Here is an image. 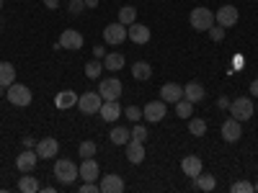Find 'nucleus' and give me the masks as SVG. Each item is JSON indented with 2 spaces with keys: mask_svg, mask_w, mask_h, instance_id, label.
I'll return each instance as SVG.
<instances>
[{
  "mask_svg": "<svg viewBox=\"0 0 258 193\" xmlns=\"http://www.w3.org/2000/svg\"><path fill=\"white\" fill-rule=\"evenodd\" d=\"M44 3H47V8H57V6H59L57 0H44Z\"/></svg>",
  "mask_w": 258,
  "mask_h": 193,
  "instance_id": "44",
  "label": "nucleus"
},
{
  "mask_svg": "<svg viewBox=\"0 0 258 193\" xmlns=\"http://www.w3.org/2000/svg\"><path fill=\"white\" fill-rule=\"evenodd\" d=\"M98 114H101V119H103V121H116V119H119V116H121L124 111H121L119 101H103V103H101V111H98Z\"/></svg>",
  "mask_w": 258,
  "mask_h": 193,
  "instance_id": "19",
  "label": "nucleus"
},
{
  "mask_svg": "<svg viewBox=\"0 0 258 193\" xmlns=\"http://www.w3.org/2000/svg\"><path fill=\"white\" fill-rule=\"evenodd\" d=\"M54 178L62 185H73L78 178V165L73 160H57L54 162Z\"/></svg>",
  "mask_w": 258,
  "mask_h": 193,
  "instance_id": "1",
  "label": "nucleus"
},
{
  "mask_svg": "<svg viewBox=\"0 0 258 193\" xmlns=\"http://www.w3.org/2000/svg\"><path fill=\"white\" fill-rule=\"evenodd\" d=\"M121 67H124V54H121V52H111V54L103 57V70L116 72V70H121Z\"/></svg>",
  "mask_w": 258,
  "mask_h": 193,
  "instance_id": "24",
  "label": "nucleus"
},
{
  "mask_svg": "<svg viewBox=\"0 0 258 193\" xmlns=\"http://www.w3.org/2000/svg\"><path fill=\"white\" fill-rule=\"evenodd\" d=\"M181 98H183V88L178 82H165L160 88V101H165V103H178Z\"/></svg>",
  "mask_w": 258,
  "mask_h": 193,
  "instance_id": "15",
  "label": "nucleus"
},
{
  "mask_svg": "<svg viewBox=\"0 0 258 193\" xmlns=\"http://www.w3.org/2000/svg\"><path fill=\"white\" fill-rule=\"evenodd\" d=\"M209 34H212V41H222V39H225V26H220V24L212 26Z\"/></svg>",
  "mask_w": 258,
  "mask_h": 193,
  "instance_id": "37",
  "label": "nucleus"
},
{
  "mask_svg": "<svg viewBox=\"0 0 258 193\" xmlns=\"http://www.w3.org/2000/svg\"><path fill=\"white\" fill-rule=\"evenodd\" d=\"M109 139H111V144H126L129 139H132V132L124 129V126H114L109 132Z\"/></svg>",
  "mask_w": 258,
  "mask_h": 193,
  "instance_id": "26",
  "label": "nucleus"
},
{
  "mask_svg": "<svg viewBox=\"0 0 258 193\" xmlns=\"http://www.w3.org/2000/svg\"><path fill=\"white\" fill-rule=\"evenodd\" d=\"M0 26H3V18H0Z\"/></svg>",
  "mask_w": 258,
  "mask_h": 193,
  "instance_id": "47",
  "label": "nucleus"
},
{
  "mask_svg": "<svg viewBox=\"0 0 258 193\" xmlns=\"http://www.w3.org/2000/svg\"><path fill=\"white\" fill-rule=\"evenodd\" d=\"M24 147H26V149H31V147H36V139L26 134V137H24Z\"/></svg>",
  "mask_w": 258,
  "mask_h": 193,
  "instance_id": "40",
  "label": "nucleus"
},
{
  "mask_svg": "<svg viewBox=\"0 0 258 193\" xmlns=\"http://www.w3.org/2000/svg\"><path fill=\"white\" fill-rule=\"evenodd\" d=\"M78 175H80L83 180H96V178L101 175V167H98V162H96L93 157H85L83 165L78 167Z\"/></svg>",
  "mask_w": 258,
  "mask_h": 193,
  "instance_id": "16",
  "label": "nucleus"
},
{
  "mask_svg": "<svg viewBox=\"0 0 258 193\" xmlns=\"http://www.w3.org/2000/svg\"><path fill=\"white\" fill-rule=\"evenodd\" d=\"M16 82V67L11 62H0V85L3 88H8V85Z\"/></svg>",
  "mask_w": 258,
  "mask_h": 193,
  "instance_id": "22",
  "label": "nucleus"
},
{
  "mask_svg": "<svg viewBox=\"0 0 258 193\" xmlns=\"http://www.w3.org/2000/svg\"><path fill=\"white\" fill-rule=\"evenodd\" d=\"M240 137H243V126H240V121L230 116V119L222 124V139H225V142H238Z\"/></svg>",
  "mask_w": 258,
  "mask_h": 193,
  "instance_id": "13",
  "label": "nucleus"
},
{
  "mask_svg": "<svg viewBox=\"0 0 258 193\" xmlns=\"http://www.w3.org/2000/svg\"><path fill=\"white\" fill-rule=\"evenodd\" d=\"M6 95H8V101H11L13 106H29V103L34 101V93L26 88V85H21V82L8 85V88H6Z\"/></svg>",
  "mask_w": 258,
  "mask_h": 193,
  "instance_id": "4",
  "label": "nucleus"
},
{
  "mask_svg": "<svg viewBox=\"0 0 258 193\" xmlns=\"http://www.w3.org/2000/svg\"><path fill=\"white\" fill-rule=\"evenodd\" d=\"M181 170L188 175V178H197L202 170H204V165H202V160L199 157H194V155H188V157H183L181 160Z\"/></svg>",
  "mask_w": 258,
  "mask_h": 193,
  "instance_id": "21",
  "label": "nucleus"
},
{
  "mask_svg": "<svg viewBox=\"0 0 258 193\" xmlns=\"http://www.w3.org/2000/svg\"><path fill=\"white\" fill-rule=\"evenodd\" d=\"M191 111H194V103H191V101L181 98V101L176 103V114H178V119H191Z\"/></svg>",
  "mask_w": 258,
  "mask_h": 193,
  "instance_id": "32",
  "label": "nucleus"
},
{
  "mask_svg": "<svg viewBox=\"0 0 258 193\" xmlns=\"http://www.w3.org/2000/svg\"><path fill=\"white\" fill-rule=\"evenodd\" d=\"M250 95H253V98H258V80H253V82H250Z\"/></svg>",
  "mask_w": 258,
  "mask_h": 193,
  "instance_id": "42",
  "label": "nucleus"
},
{
  "mask_svg": "<svg viewBox=\"0 0 258 193\" xmlns=\"http://www.w3.org/2000/svg\"><path fill=\"white\" fill-rule=\"evenodd\" d=\"M3 90H6V88H3V85H0V98H3Z\"/></svg>",
  "mask_w": 258,
  "mask_h": 193,
  "instance_id": "45",
  "label": "nucleus"
},
{
  "mask_svg": "<svg viewBox=\"0 0 258 193\" xmlns=\"http://www.w3.org/2000/svg\"><path fill=\"white\" fill-rule=\"evenodd\" d=\"M132 77L135 80H150V77H153V67H150V62H135L132 64Z\"/></svg>",
  "mask_w": 258,
  "mask_h": 193,
  "instance_id": "25",
  "label": "nucleus"
},
{
  "mask_svg": "<svg viewBox=\"0 0 258 193\" xmlns=\"http://www.w3.org/2000/svg\"><path fill=\"white\" fill-rule=\"evenodd\" d=\"M253 188H255V193H258V183H255V185H253Z\"/></svg>",
  "mask_w": 258,
  "mask_h": 193,
  "instance_id": "46",
  "label": "nucleus"
},
{
  "mask_svg": "<svg viewBox=\"0 0 258 193\" xmlns=\"http://www.w3.org/2000/svg\"><path fill=\"white\" fill-rule=\"evenodd\" d=\"M98 6V0H85V8H96Z\"/></svg>",
  "mask_w": 258,
  "mask_h": 193,
  "instance_id": "43",
  "label": "nucleus"
},
{
  "mask_svg": "<svg viewBox=\"0 0 258 193\" xmlns=\"http://www.w3.org/2000/svg\"><path fill=\"white\" fill-rule=\"evenodd\" d=\"M230 193H255V188H253V183H248V180H238V183L230 185Z\"/></svg>",
  "mask_w": 258,
  "mask_h": 193,
  "instance_id": "34",
  "label": "nucleus"
},
{
  "mask_svg": "<svg viewBox=\"0 0 258 193\" xmlns=\"http://www.w3.org/2000/svg\"><path fill=\"white\" fill-rule=\"evenodd\" d=\"M103 41H106V44H111V47L124 44V41H126V26L119 24V21H116V24H109L103 29Z\"/></svg>",
  "mask_w": 258,
  "mask_h": 193,
  "instance_id": "8",
  "label": "nucleus"
},
{
  "mask_svg": "<svg viewBox=\"0 0 258 193\" xmlns=\"http://www.w3.org/2000/svg\"><path fill=\"white\" fill-rule=\"evenodd\" d=\"M103 72V59H91V62H85V77H91V80H98Z\"/></svg>",
  "mask_w": 258,
  "mask_h": 193,
  "instance_id": "28",
  "label": "nucleus"
},
{
  "mask_svg": "<svg viewBox=\"0 0 258 193\" xmlns=\"http://www.w3.org/2000/svg\"><path fill=\"white\" fill-rule=\"evenodd\" d=\"M126 160L132 165H140L145 160V142H137V139H129L126 142Z\"/></svg>",
  "mask_w": 258,
  "mask_h": 193,
  "instance_id": "18",
  "label": "nucleus"
},
{
  "mask_svg": "<svg viewBox=\"0 0 258 193\" xmlns=\"http://www.w3.org/2000/svg\"><path fill=\"white\" fill-rule=\"evenodd\" d=\"M188 21H191V29L194 31H209L212 26H214V13L209 11V8H194L191 11V16H188Z\"/></svg>",
  "mask_w": 258,
  "mask_h": 193,
  "instance_id": "2",
  "label": "nucleus"
},
{
  "mask_svg": "<svg viewBox=\"0 0 258 193\" xmlns=\"http://www.w3.org/2000/svg\"><path fill=\"white\" fill-rule=\"evenodd\" d=\"M18 190L21 193H36L39 190V180L31 178V175H24V178L18 180Z\"/></svg>",
  "mask_w": 258,
  "mask_h": 193,
  "instance_id": "30",
  "label": "nucleus"
},
{
  "mask_svg": "<svg viewBox=\"0 0 258 193\" xmlns=\"http://www.w3.org/2000/svg\"><path fill=\"white\" fill-rule=\"evenodd\" d=\"M165 114H168V103H165V101H150L145 109H142V119H147L150 124L163 121Z\"/></svg>",
  "mask_w": 258,
  "mask_h": 193,
  "instance_id": "7",
  "label": "nucleus"
},
{
  "mask_svg": "<svg viewBox=\"0 0 258 193\" xmlns=\"http://www.w3.org/2000/svg\"><path fill=\"white\" fill-rule=\"evenodd\" d=\"M147 134H150V132H147V129H145L142 124H137V126L132 129V139H137V142H145V139H147Z\"/></svg>",
  "mask_w": 258,
  "mask_h": 193,
  "instance_id": "36",
  "label": "nucleus"
},
{
  "mask_svg": "<svg viewBox=\"0 0 258 193\" xmlns=\"http://www.w3.org/2000/svg\"><path fill=\"white\" fill-rule=\"evenodd\" d=\"M217 106H220V109H230V101H227L225 95H220V98H217Z\"/></svg>",
  "mask_w": 258,
  "mask_h": 193,
  "instance_id": "41",
  "label": "nucleus"
},
{
  "mask_svg": "<svg viewBox=\"0 0 258 193\" xmlns=\"http://www.w3.org/2000/svg\"><path fill=\"white\" fill-rule=\"evenodd\" d=\"M101 103H103V98H101L98 90H96V93H83V95H78V109H80V114H85V116L98 114V111H101Z\"/></svg>",
  "mask_w": 258,
  "mask_h": 193,
  "instance_id": "5",
  "label": "nucleus"
},
{
  "mask_svg": "<svg viewBox=\"0 0 258 193\" xmlns=\"http://www.w3.org/2000/svg\"><path fill=\"white\" fill-rule=\"evenodd\" d=\"M0 8H3V0H0Z\"/></svg>",
  "mask_w": 258,
  "mask_h": 193,
  "instance_id": "48",
  "label": "nucleus"
},
{
  "mask_svg": "<svg viewBox=\"0 0 258 193\" xmlns=\"http://www.w3.org/2000/svg\"><path fill=\"white\" fill-rule=\"evenodd\" d=\"M204 95H207V90H204L202 82H188V85H183V98H186V101L199 103V101H204Z\"/></svg>",
  "mask_w": 258,
  "mask_h": 193,
  "instance_id": "20",
  "label": "nucleus"
},
{
  "mask_svg": "<svg viewBox=\"0 0 258 193\" xmlns=\"http://www.w3.org/2000/svg\"><path fill=\"white\" fill-rule=\"evenodd\" d=\"M54 103H57V109H70V106H78V95L73 93V90H62L57 98H54Z\"/></svg>",
  "mask_w": 258,
  "mask_h": 193,
  "instance_id": "27",
  "label": "nucleus"
},
{
  "mask_svg": "<svg viewBox=\"0 0 258 193\" xmlns=\"http://www.w3.org/2000/svg\"><path fill=\"white\" fill-rule=\"evenodd\" d=\"M135 21H137V8H135V6H124V8H119V24L132 26Z\"/></svg>",
  "mask_w": 258,
  "mask_h": 193,
  "instance_id": "29",
  "label": "nucleus"
},
{
  "mask_svg": "<svg viewBox=\"0 0 258 193\" xmlns=\"http://www.w3.org/2000/svg\"><path fill=\"white\" fill-rule=\"evenodd\" d=\"M188 132H191V137H204L207 134V121L204 119H188Z\"/></svg>",
  "mask_w": 258,
  "mask_h": 193,
  "instance_id": "31",
  "label": "nucleus"
},
{
  "mask_svg": "<svg viewBox=\"0 0 258 193\" xmlns=\"http://www.w3.org/2000/svg\"><path fill=\"white\" fill-rule=\"evenodd\" d=\"M238 21H240V13H238V8H235V6H222L217 13H214V24H220L225 29L235 26Z\"/></svg>",
  "mask_w": 258,
  "mask_h": 193,
  "instance_id": "11",
  "label": "nucleus"
},
{
  "mask_svg": "<svg viewBox=\"0 0 258 193\" xmlns=\"http://www.w3.org/2000/svg\"><path fill=\"white\" fill-rule=\"evenodd\" d=\"M126 39L135 41V44H147V41H150V29L145 24H137V21H135L132 26H126Z\"/></svg>",
  "mask_w": 258,
  "mask_h": 193,
  "instance_id": "14",
  "label": "nucleus"
},
{
  "mask_svg": "<svg viewBox=\"0 0 258 193\" xmlns=\"http://www.w3.org/2000/svg\"><path fill=\"white\" fill-rule=\"evenodd\" d=\"M93 57H96V59H103V57H106V49H103V47H93Z\"/></svg>",
  "mask_w": 258,
  "mask_h": 193,
  "instance_id": "39",
  "label": "nucleus"
},
{
  "mask_svg": "<svg viewBox=\"0 0 258 193\" xmlns=\"http://www.w3.org/2000/svg\"><path fill=\"white\" fill-rule=\"evenodd\" d=\"M57 44H59V49L78 52V49H83V34H80V31H75V29H64Z\"/></svg>",
  "mask_w": 258,
  "mask_h": 193,
  "instance_id": "9",
  "label": "nucleus"
},
{
  "mask_svg": "<svg viewBox=\"0 0 258 193\" xmlns=\"http://www.w3.org/2000/svg\"><path fill=\"white\" fill-rule=\"evenodd\" d=\"M227 111L232 114V119H238L240 124H243V121H250L253 114H255L250 98H235V101L230 103V109H227Z\"/></svg>",
  "mask_w": 258,
  "mask_h": 193,
  "instance_id": "3",
  "label": "nucleus"
},
{
  "mask_svg": "<svg viewBox=\"0 0 258 193\" xmlns=\"http://www.w3.org/2000/svg\"><path fill=\"white\" fill-rule=\"evenodd\" d=\"M83 8H85V0H70V13H75V16H78Z\"/></svg>",
  "mask_w": 258,
  "mask_h": 193,
  "instance_id": "38",
  "label": "nucleus"
},
{
  "mask_svg": "<svg viewBox=\"0 0 258 193\" xmlns=\"http://www.w3.org/2000/svg\"><path fill=\"white\" fill-rule=\"evenodd\" d=\"M34 149H36L39 160H54L57 152H59V142H57L54 137H44V139H39V142H36Z\"/></svg>",
  "mask_w": 258,
  "mask_h": 193,
  "instance_id": "10",
  "label": "nucleus"
},
{
  "mask_svg": "<svg viewBox=\"0 0 258 193\" xmlns=\"http://www.w3.org/2000/svg\"><path fill=\"white\" fill-rule=\"evenodd\" d=\"M36 162H39L36 149H24V152L16 157V167L21 170V173H31V170L36 167Z\"/></svg>",
  "mask_w": 258,
  "mask_h": 193,
  "instance_id": "12",
  "label": "nucleus"
},
{
  "mask_svg": "<svg viewBox=\"0 0 258 193\" xmlns=\"http://www.w3.org/2000/svg\"><path fill=\"white\" fill-rule=\"evenodd\" d=\"M98 188H101V193H121V190H124V180H121L119 175L106 173V175L101 178Z\"/></svg>",
  "mask_w": 258,
  "mask_h": 193,
  "instance_id": "17",
  "label": "nucleus"
},
{
  "mask_svg": "<svg viewBox=\"0 0 258 193\" xmlns=\"http://www.w3.org/2000/svg\"><path fill=\"white\" fill-rule=\"evenodd\" d=\"M194 183H197L199 190H207V193H212L214 188H217V178H214L212 173H199L197 178H194Z\"/></svg>",
  "mask_w": 258,
  "mask_h": 193,
  "instance_id": "23",
  "label": "nucleus"
},
{
  "mask_svg": "<svg viewBox=\"0 0 258 193\" xmlns=\"http://www.w3.org/2000/svg\"><path fill=\"white\" fill-rule=\"evenodd\" d=\"M124 116L129 121H140L142 119V109H137V106H129V109H124Z\"/></svg>",
  "mask_w": 258,
  "mask_h": 193,
  "instance_id": "35",
  "label": "nucleus"
},
{
  "mask_svg": "<svg viewBox=\"0 0 258 193\" xmlns=\"http://www.w3.org/2000/svg\"><path fill=\"white\" fill-rule=\"evenodd\" d=\"M78 155L85 160V157H93L96 155V142H91V139H85V142H80V147H78Z\"/></svg>",
  "mask_w": 258,
  "mask_h": 193,
  "instance_id": "33",
  "label": "nucleus"
},
{
  "mask_svg": "<svg viewBox=\"0 0 258 193\" xmlns=\"http://www.w3.org/2000/svg\"><path fill=\"white\" fill-rule=\"evenodd\" d=\"M98 93L103 101H119L121 95V80L119 77H103L98 82Z\"/></svg>",
  "mask_w": 258,
  "mask_h": 193,
  "instance_id": "6",
  "label": "nucleus"
}]
</instances>
